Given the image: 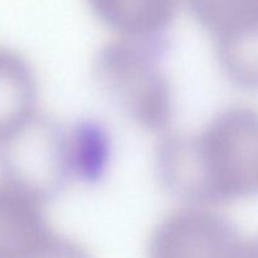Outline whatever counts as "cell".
<instances>
[{
  "label": "cell",
  "mask_w": 258,
  "mask_h": 258,
  "mask_svg": "<svg viewBox=\"0 0 258 258\" xmlns=\"http://www.w3.org/2000/svg\"><path fill=\"white\" fill-rule=\"evenodd\" d=\"M161 184L185 204L213 207L258 197V110L231 106L197 133L163 138Z\"/></svg>",
  "instance_id": "obj_1"
},
{
  "label": "cell",
  "mask_w": 258,
  "mask_h": 258,
  "mask_svg": "<svg viewBox=\"0 0 258 258\" xmlns=\"http://www.w3.org/2000/svg\"><path fill=\"white\" fill-rule=\"evenodd\" d=\"M165 40L115 37L95 58L100 88L141 128L163 131L174 115V90L163 66Z\"/></svg>",
  "instance_id": "obj_2"
},
{
  "label": "cell",
  "mask_w": 258,
  "mask_h": 258,
  "mask_svg": "<svg viewBox=\"0 0 258 258\" xmlns=\"http://www.w3.org/2000/svg\"><path fill=\"white\" fill-rule=\"evenodd\" d=\"M2 179L47 203L73 180L67 128L35 112L0 139Z\"/></svg>",
  "instance_id": "obj_3"
},
{
  "label": "cell",
  "mask_w": 258,
  "mask_h": 258,
  "mask_svg": "<svg viewBox=\"0 0 258 258\" xmlns=\"http://www.w3.org/2000/svg\"><path fill=\"white\" fill-rule=\"evenodd\" d=\"M242 239L233 224L212 207L186 204L156 224L146 258H234Z\"/></svg>",
  "instance_id": "obj_4"
},
{
  "label": "cell",
  "mask_w": 258,
  "mask_h": 258,
  "mask_svg": "<svg viewBox=\"0 0 258 258\" xmlns=\"http://www.w3.org/2000/svg\"><path fill=\"white\" fill-rule=\"evenodd\" d=\"M53 233L44 203L2 179L0 258H35Z\"/></svg>",
  "instance_id": "obj_5"
},
{
  "label": "cell",
  "mask_w": 258,
  "mask_h": 258,
  "mask_svg": "<svg viewBox=\"0 0 258 258\" xmlns=\"http://www.w3.org/2000/svg\"><path fill=\"white\" fill-rule=\"evenodd\" d=\"M180 0H87L88 7L115 37L165 40Z\"/></svg>",
  "instance_id": "obj_6"
},
{
  "label": "cell",
  "mask_w": 258,
  "mask_h": 258,
  "mask_svg": "<svg viewBox=\"0 0 258 258\" xmlns=\"http://www.w3.org/2000/svg\"><path fill=\"white\" fill-rule=\"evenodd\" d=\"M38 82L32 66L0 47V139L37 112Z\"/></svg>",
  "instance_id": "obj_7"
},
{
  "label": "cell",
  "mask_w": 258,
  "mask_h": 258,
  "mask_svg": "<svg viewBox=\"0 0 258 258\" xmlns=\"http://www.w3.org/2000/svg\"><path fill=\"white\" fill-rule=\"evenodd\" d=\"M68 133V155L73 180L96 184L110 168L112 144L107 127L95 118L77 121Z\"/></svg>",
  "instance_id": "obj_8"
},
{
  "label": "cell",
  "mask_w": 258,
  "mask_h": 258,
  "mask_svg": "<svg viewBox=\"0 0 258 258\" xmlns=\"http://www.w3.org/2000/svg\"><path fill=\"white\" fill-rule=\"evenodd\" d=\"M213 40L258 28V0H180Z\"/></svg>",
  "instance_id": "obj_9"
},
{
  "label": "cell",
  "mask_w": 258,
  "mask_h": 258,
  "mask_svg": "<svg viewBox=\"0 0 258 258\" xmlns=\"http://www.w3.org/2000/svg\"><path fill=\"white\" fill-rule=\"evenodd\" d=\"M217 59L232 83L258 91V28L214 42Z\"/></svg>",
  "instance_id": "obj_10"
},
{
  "label": "cell",
  "mask_w": 258,
  "mask_h": 258,
  "mask_svg": "<svg viewBox=\"0 0 258 258\" xmlns=\"http://www.w3.org/2000/svg\"><path fill=\"white\" fill-rule=\"evenodd\" d=\"M35 258H92V256L77 241L54 232Z\"/></svg>",
  "instance_id": "obj_11"
},
{
  "label": "cell",
  "mask_w": 258,
  "mask_h": 258,
  "mask_svg": "<svg viewBox=\"0 0 258 258\" xmlns=\"http://www.w3.org/2000/svg\"><path fill=\"white\" fill-rule=\"evenodd\" d=\"M234 258H258V236L242 239L241 246Z\"/></svg>",
  "instance_id": "obj_12"
}]
</instances>
